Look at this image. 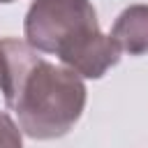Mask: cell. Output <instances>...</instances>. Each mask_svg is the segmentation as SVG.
Instances as JSON below:
<instances>
[{"instance_id": "cell-1", "label": "cell", "mask_w": 148, "mask_h": 148, "mask_svg": "<svg viewBox=\"0 0 148 148\" xmlns=\"http://www.w3.org/2000/svg\"><path fill=\"white\" fill-rule=\"evenodd\" d=\"M0 92L21 132L39 141L65 136L86 109L83 79L16 37L0 39Z\"/></svg>"}, {"instance_id": "cell-2", "label": "cell", "mask_w": 148, "mask_h": 148, "mask_svg": "<svg viewBox=\"0 0 148 148\" xmlns=\"http://www.w3.org/2000/svg\"><path fill=\"white\" fill-rule=\"evenodd\" d=\"M23 32L32 49L58 56L83 79H102L120 60L118 46L99 30L90 0H35Z\"/></svg>"}, {"instance_id": "cell-3", "label": "cell", "mask_w": 148, "mask_h": 148, "mask_svg": "<svg viewBox=\"0 0 148 148\" xmlns=\"http://www.w3.org/2000/svg\"><path fill=\"white\" fill-rule=\"evenodd\" d=\"M109 37L120 53H148V5H130L127 9H123Z\"/></svg>"}, {"instance_id": "cell-4", "label": "cell", "mask_w": 148, "mask_h": 148, "mask_svg": "<svg viewBox=\"0 0 148 148\" xmlns=\"http://www.w3.org/2000/svg\"><path fill=\"white\" fill-rule=\"evenodd\" d=\"M0 148H23L18 125L0 111Z\"/></svg>"}, {"instance_id": "cell-5", "label": "cell", "mask_w": 148, "mask_h": 148, "mask_svg": "<svg viewBox=\"0 0 148 148\" xmlns=\"http://www.w3.org/2000/svg\"><path fill=\"white\" fill-rule=\"evenodd\" d=\"M7 2H14V0H0V5H7Z\"/></svg>"}]
</instances>
